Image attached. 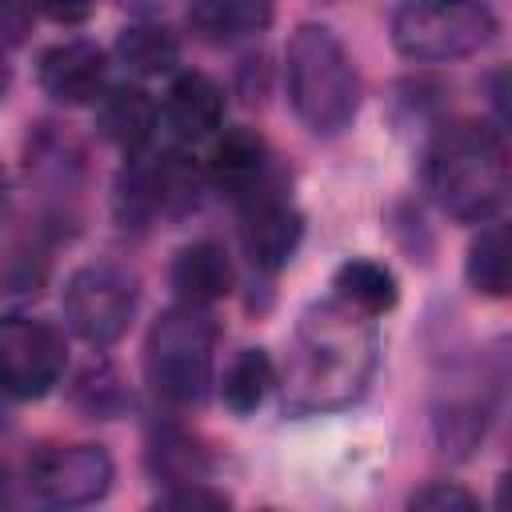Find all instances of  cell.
Here are the masks:
<instances>
[{
	"label": "cell",
	"instance_id": "obj_1",
	"mask_svg": "<svg viewBox=\"0 0 512 512\" xmlns=\"http://www.w3.org/2000/svg\"><path fill=\"white\" fill-rule=\"evenodd\" d=\"M376 356L380 340L368 312L344 304L340 296L308 304L284 356V408L296 416L348 408L364 396L376 372Z\"/></svg>",
	"mask_w": 512,
	"mask_h": 512
},
{
	"label": "cell",
	"instance_id": "obj_2",
	"mask_svg": "<svg viewBox=\"0 0 512 512\" xmlns=\"http://www.w3.org/2000/svg\"><path fill=\"white\" fill-rule=\"evenodd\" d=\"M420 180L448 216L484 224L512 200V156L492 124L452 120L424 144Z\"/></svg>",
	"mask_w": 512,
	"mask_h": 512
},
{
	"label": "cell",
	"instance_id": "obj_3",
	"mask_svg": "<svg viewBox=\"0 0 512 512\" xmlns=\"http://www.w3.org/2000/svg\"><path fill=\"white\" fill-rule=\"evenodd\" d=\"M284 84L296 120L312 136H340L360 108V76L324 24H300L284 48Z\"/></svg>",
	"mask_w": 512,
	"mask_h": 512
},
{
	"label": "cell",
	"instance_id": "obj_4",
	"mask_svg": "<svg viewBox=\"0 0 512 512\" xmlns=\"http://www.w3.org/2000/svg\"><path fill=\"white\" fill-rule=\"evenodd\" d=\"M216 324L200 304H176L156 316L144 340V380L168 408H196L212 388Z\"/></svg>",
	"mask_w": 512,
	"mask_h": 512
},
{
	"label": "cell",
	"instance_id": "obj_5",
	"mask_svg": "<svg viewBox=\"0 0 512 512\" xmlns=\"http://www.w3.org/2000/svg\"><path fill=\"white\" fill-rule=\"evenodd\" d=\"M388 32L408 60H460L496 36V16L480 0H400Z\"/></svg>",
	"mask_w": 512,
	"mask_h": 512
},
{
	"label": "cell",
	"instance_id": "obj_6",
	"mask_svg": "<svg viewBox=\"0 0 512 512\" xmlns=\"http://www.w3.org/2000/svg\"><path fill=\"white\" fill-rule=\"evenodd\" d=\"M64 324L92 348L116 344L136 316V280L116 264H84L64 280Z\"/></svg>",
	"mask_w": 512,
	"mask_h": 512
},
{
	"label": "cell",
	"instance_id": "obj_7",
	"mask_svg": "<svg viewBox=\"0 0 512 512\" xmlns=\"http://www.w3.org/2000/svg\"><path fill=\"white\" fill-rule=\"evenodd\" d=\"M68 368L64 332L48 320L8 316L0 328V376L12 400H40L48 396Z\"/></svg>",
	"mask_w": 512,
	"mask_h": 512
},
{
	"label": "cell",
	"instance_id": "obj_8",
	"mask_svg": "<svg viewBox=\"0 0 512 512\" xmlns=\"http://www.w3.org/2000/svg\"><path fill=\"white\" fill-rule=\"evenodd\" d=\"M28 488L52 508L96 504L112 488V456L100 444H48L28 460Z\"/></svg>",
	"mask_w": 512,
	"mask_h": 512
},
{
	"label": "cell",
	"instance_id": "obj_9",
	"mask_svg": "<svg viewBox=\"0 0 512 512\" xmlns=\"http://www.w3.org/2000/svg\"><path fill=\"white\" fill-rule=\"evenodd\" d=\"M104 76H108V56L92 40H60V44L44 48L36 60L40 92L56 104H68V108L100 100L108 92Z\"/></svg>",
	"mask_w": 512,
	"mask_h": 512
},
{
	"label": "cell",
	"instance_id": "obj_10",
	"mask_svg": "<svg viewBox=\"0 0 512 512\" xmlns=\"http://www.w3.org/2000/svg\"><path fill=\"white\" fill-rule=\"evenodd\" d=\"M304 216L280 196H252L240 216V248L260 272H280L300 248Z\"/></svg>",
	"mask_w": 512,
	"mask_h": 512
},
{
	"label": "cell",
	"instance_id": "obj_11",
	"mask_svg": "<svg viewBox=\"0 0 512 512\" xmlns=\"http://www.w3.org/2000/svg\"><path fill=\"white\" fill-rule=\"evenodd\" d=\"M164 124L188 144L216 136L224 124V88L204 72H176L164 92Z\"/></svg>",
	"mask_w": 512,
	"mask_h": 512
},
{
	"label": "cell",
	"instance_id": "obj_12",
	"mask_svg": "<svg viewBox=\"0 0 512 512\" xmlns=\"http://www.w3.org/2000/svg\"><path fill=\"white\" fill-rule=\"evenodd\" d=\"M156 124H160V108L140 84H116L96 100V128L124 156L144 152L148 140L156 136Z\"/></svg>",
	"mask_w": 512,
	"mask_h": 512
},
{
	"label": "cell",
	"instance_id": "obj_13",
	"mask_svg": "<svg viewBox=\"0 0 512 512\" xmlns=\"http://www.w3.org/2000/svg\"><path fill=\"white\" fill-rule=\"evenodd\" d=\"M168 276H172L176 296H180L184 304H200V308L224 300V296L232 292V280H236L228 252H224L216 240H196V244L180 248Z\"/></svg>",
	"mask_w": 512,
	"mask_h": 512
},
{
	"label": "cell",
	"instance_id": "obj_14",
	"mask_svg": "<svg viewBox=\"0 0 512 512\" xmlns=\"http://www.w3.org/2000/svg\"><path fill=\"white\" fill-rule=\"evenodd\" d=\"M268 168V148L252 128H228L208 152V180L228 196H248Z\"/></svg>",
	"mask_w": 512,
	"mask_h": 512
},
{
	"label": "cell",
	"instance_id": "obj_15",
	"mask_svg": "<svg viewBox=\"0 0 512 512\" xmlns=\"http://www.w3.org/2000/svg\"><path fill=\"white\" fill-rule=\"evenodd\" d=\"M272 12H276L272 0H192L188 28L204 44H236L260 36L272 24Z\"/></svg>",
	"mask_w": 512,
	"mask_h": 512
},
{
	"label": "cell",
	"instance_id": "obj_16",
	"mask_svg": "<svg viewBox=\"0 0 512 512\" xmlns=\"http://www.w3.org/2000/svg\"><path fill=\"white\" fill-rule=\"evenodd\" d=\"M464 276L480 296H512V220H484L468 244Z\"/></svg>",
	"mask_w": 512,
	"mask_h": 512
},
{
	"label": "cell",
	"instance_id": "obj_17",
	"mask_svg": "<svg viewBox=\"0 0 512 512\" xmlns=\"http://www.w3.org/2000/svg\"><path fill=\"white\" fill-rule=\"evenodd\" d=\"M332 296H340L344 304H352L368 316H384L388 308H396L400 288H396V276L384 264L352 256L332 272Z\"/></svg>",
	"mask_w": 512,
	"mask_h": 512
},
{
	"label": "cell",
	"instance_id": "obj_18",
	"mask_svg": "<svg viewBox=\"0 0 512 512\" xmlns=\"http://www.w3.org/2000/svg\"><path fill=\"white\" fill-rule=\"evenodd\" d=\"M272 388H276V364H272V356L264 348H240L228 360V368H224L220 400H224L228 412L248 416V412H256L268 400Z\"/></svg>",
	"mask_w": 512,
	"mask_h": 512
},
{
	"label": "cell",
	"instance_id": "obj_19",
	"mask_svg": "<svg viewBox=\"0 0 512 512\" xmlns=\"http://www.w3.org/2000/svg\"><path fill=\"white\" fill-rule=\"evenodd\" d=\"M116 60L132 76H164L180 60V44L164 24H128L116 36Z\"/></svg>",
	"mask_w": 512,
	"mask_h": 512
},
{
	"label": "cell",
	"instance_id": "obj_20",
	"mask_svg": "<svg viewBox=\"0 0 512 512\" xmlns=\"http://www.w3.org/2000/svg\"><path fill=\"white\" fill-rule=\"evenodd\" d=\"M148 468H152L156 480L184 484V480H204L208 456H204V448L188 432H180V428H156L152 440H148Z\"/></svg>",
	"mask_w": 512,
	"mask_h": 512
},
{
	"label": "cell",
	"instance_id": "obj_21",
	"mask_svg": "<svg viewBox=\"0 0 512 512\" xmlns=\"http://www.w3.org/2000/svg\"><path fill=\"white\" fill-rule=\"evenodd\" d=\"M232 500L216 488H204L200 480H184V484H172L168 492L156 496V508H228Z\"/></svg>",
	"mask_w": 512,
	"mask_h": 512
},
{
	"label": "cell",
	"instance_id": "obj_22",
	"mask_svg": "<svg viewBox=\"0 0 512 512\" xmlns=\"http://www.w3.org/2000/svg\"><path fill=\"white\" fill-rule=\"evenodd\" d=\"M408 508H432V512H444V508H476V496L448 484V480H432L424 488H416L408 496Z\"/></svg>",
	"mask_w": 512,
	"mask_h": 512
},
{
	"label": "cell",
	"instance_id": "obj_23",
	"mask_svg": "<svg viewBox=\"0 0 512 512\" xmlns=\"http://www.w3.org/2000/svg\"><path fill=\"white\" fill-rule=\"evenodd\" d=\"M488 108L500 120V128H512V64L488 76Z\"/></svg>",
	"mask_w": 512,
	"mask_h": 512
},
{
	"label": "cell",
	"instance_id": "obj_24",
	"mask_svg": "<svg viewBox=\"0 0 512 512\" xmlns=\"http://www.w3.org/2000/svg\"><path fill=\"white\" fill-rule=\"evenodd\" d=\"M0 8H4V40H8V48H16L32 32V16L40 8H36V0H4Z\"/></svg>",
	"mask_w": 512,
	"mask_h": 512
},
{
	"label": "cell",
	"instance_id": "obj_25",
	"mask_svg": "<svg viewBox=\"0 0 512 512\" xmlns=\"http://www.w3.org/2000/svg\"><path fill=\"white\" fill-rule=\"evenodd\" d=\"M36 8H40L44 20L64 24V28H76V24H84L92 16L96 0H36Z\"/></svg>",
	"mask_w": 512,
	"mask_h": 512
},
{
	"label": "cell",
	"instance_id": "obj_26",
	"mask_svg": "<svg viewBox=\"0 0 512 512\" xmlns=\"http://www.w3.org/2000/svg\"><path fill=\"white\" fill-rule=\"evenodd\" d=\"M496 508L512 512V472H504V476H500V484H496Z\"/></svg>",
	"mask_w": 512,
	"mask_h": 512
}]
</instances>
